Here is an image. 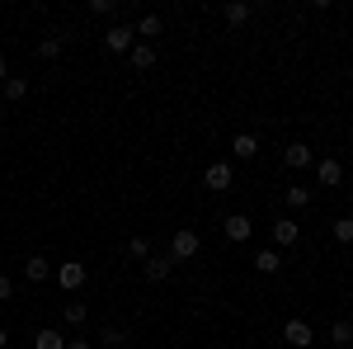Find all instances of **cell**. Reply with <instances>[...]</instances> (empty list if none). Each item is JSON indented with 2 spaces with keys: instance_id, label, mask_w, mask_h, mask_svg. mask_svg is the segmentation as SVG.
I'll list each match as a JSON object with an SVG mask.
<instances>
[{
  "instance_id": "6da1fadb",
  "label": "cell",
  "mask_w": 353,
  "mask_h": 349,
  "mask_svg": "<svg viewBox=\"0 0 353 349\" xmlns=\"http://www.w3.org/2000/svg\"><path fill=\"white\" fill-rule=\"evenodd\" d=\"M198 250H203V236H198L193 227H179V232L170 236V260H174V265H184V260H193Z\"/></svg>"
},
{
  "instance_id": "7a4b0ae2",
  "label": "cell",
  "mask_w": 353,
  "mask_h": 349,
  "mask_svg": "<svg viewBox=\"0 0 353 349\" xmlns=\"http://www.w3.org/2000/svg\"><path fill=\"white\" fill-rule=\"evenodd\" d=\"M57 288H61V293H76V288H85V279H90V269L81 265V260H71V265H57Z\"/></svg>"
},
{
  "instance_id": "3957f363",
  "label": "cell",
  "mask_w": 353,
  "mask_h": 349,
  "mask_svg": "<svg viewBox=\"0 0 353 349\" xmlns=\"http://www.w3.org/2000/svg\"><path fill=\"white\" fill-rule=\"evenodd\" d=\"M203 185H208V189H231V185H236V170H231V161H212L208 170H203Z\"/></svg>"
},
{
  "instance_id": "277c9868",
  "label": "cell",
  "mask_w": 353,
  "mask_h": 349,
  "mask_svg": "<svg viewBox=\"0 0 353 349\" xmlns=\"http://www.w3.org/2000/svg\"><path fill=\"white\" fill-rule=\"evenodd\" d=\"M132 43H137V33L128 24H113L109 33H104V48H109V53H132Z\"/></svg>"
},
{
  "instance_id": "5b68a950",
  "label": "cell",
  "mask_w": 353,
  "mask_h": 349,
  "mask_svg": "<svg viewBox=\"0 0 353 349\" xmlns=\"http://www.w3.org/2000/svg\"><path fill=\"white\" fill-rule=\"evenodd\" d=\"M283 340H288L292 349H311V340H316V330H311L306 321H288V326H283Z\"/></svg>"
},
{
  "instance_id": "8992f818",
  "label": "cell",
  "mask_w": 353,
  "mask_h": 349,
  "mask_svg": "<svg viewBox=\"0 0 353 349\" xmlns=\"http://www.w3.org/2000/svg\"><path fill=\"white\" fill-rule=\"evenodd\" d=\"M231 156H236V161H254V156H259V137H254V133H236Z\"/></svg>"
},
{
  "instance_id": "52a82bcc",
  "label": "cell",
  "mask_w": 353,
  "mask_h": 349,
  "mask_svg": "<svg viewBox=\"0 0 353 349\" xmlns=\"http://www.w3.org/2000/svg\"><path fill=\"white\" fill-rule=\"evenodd\" d=\"M311 161H316V151H311L306 142H292V147L283 151V165H292V170H306Z\"/></svg>"
},
{
  "instance_id": "ba28073f",
  "label": "cell",
  "mask_w": 353,
  "mask_h": 349,
  "mask_svg": "<svg viewBox=\"0 0 353 349\" xmlns=\"http://www.w3.org/2000/svg\"><path fill=\"white\" fill-rule=\"evenodd\" d=\"M141 269H146V279H151V283H165V279L174 274V260H170V255H151Z\"/></svg>"
},
{
  "instance_id": "9c48e42d",
  "label": "cell",
  "mask_w": 353,
  "mask_h": 349,
  "mask_svg": "<svg viewBox=\"0 0 353 349\" xmlns=\"http://www.w3.org/2000/svg\"><path fill=\"white\" fill-rule=\"evenodd\" d=\"M316 180H321L325 189H334L339 180H344V165L334 161V156H325V161H316Z\"/></svg>"
},
{
  "instance_id": "30bf717a",
  "label": "cell",
  "mask_w": 353,
  "mask_h": 349,
  "mask_svg": "<svg viewBox=\"0 0 353 349\" xmlns=\"http://www.w3.org/2000/svg\"><path fill=\"white\" fill-rule=\"evenodd\" d=\"M161 28H165V19H161V15H141V19L132 24V33H137V43H151V38H156Z\"/></svg>"
},
{
  "instance_id": "8fae6325",
  "label": "cell",
  "mask_w": 353,
  "mask_h": 349,
  "mask_svg": "<svg viewBox=\"0 0 353 349\" xmlns=\"http://www.w3.org/2000/svg\"><path fill=\"white\" fill-rule=\"evenodd\" d=\"M52 274H57V269L48 265L43 255H28V260H24V279H28V283H43V279H52Z\"/></svg>"
},
{
  "instance_id": "7c38bea8",
  "label": "cell",
  "mask_w": 353,
  "mask_h": 349,
  "mask_svg": "<svg viewBox=\"0 0 353 349\" xmlns=\"http://www.w3.org/2000/svg\"><path fill=\"white\" fill-rule=\"evenodd\" d=\"M297 236H301V227L292 217H278V222H273V241L278 245H297Z\"/></svg>"
},
{
  "instance_id": "4fadbf2b",
  "label": "cell",
  "mask_w": 353,
  "mask_h": 349,
  "mask_svg": "<svg viewBox=\"0 0 353 349\" xmlns=\"http://www.w3.org/2000/svg\"><path fill=\"white\" fill-rule=\"evenodd\" d=\"M250 232H254V222H250L245 213H231V217H226V236H231V241H250Z\"/></svg>"
},
{
  "instance_id": "5bb4252c",
  "label": "cell",
  "mask_w": 353,
  "mask_h": 349,
  "mask_svg": "<svg viewBox=\"0 0 353 349\" xmlns=\"http://www.w3.org/2000/svg\"><path fill=\"white\" fill-rule=\"evenodd\" d=\"M128 62H132L137 71H151V66H156V48H151V43H132Z\"/></svg>"
},
{
  "instance_id": "9a60e30c",
  "label": "cell",
  "mask_w": 353,
  "mask_h": 349,
  "mask_svg": "<svg viewBox=\"0 0 353 349\" xmlns=\"http://www.w3.org/2000/svg\"><path fill=\"white\" fill-rule=\"evenodd\" d=\"M33 349H66V335L52 330V326H43V330L33 335Z\"/></svg>"
},
{
  "instance_id": "2e32d148",
  "label": "cell",
  "mask_w": 353,
  "mask_h": 349,
  "mask_svg": "<svg viewBox=\"0 0 353 349\" xmlns=\"http://www.w3.org/2000/svg\"><path fill=\"white\" fill-rule=\"evenodd\" d=\"M221 19H226V24H231V28H241L245 19H250V5H245V0H231V5L221 10Z\"/></svg>"
},
{
  "instance_id": "e0dca14e",
  "label": "cell",
  "mask_w": 353,
  "mask_h": 349,
  "mask_svg": "<svg viewBox=\"0 0 353 349\" xmlns=\"http://www.w3.org/2000/svg\"><path fill=\"white\" fill-rule=\"evenodd\" d=\"M254 269H259V274H278V269H283V255H278V250H259V255H254Z\"/></svg>"
},
{
  "instance_id": "ac0fdd59",
  "label": "cell",
  "mask_w": 353,
  "mask_h": 349,
  "mask_svg": "<svg viewBox=\"0 0 353 349\" xmlns=\"http://www.w3.org/2000/svg\"><path fill=\"white\" fill-rule=\"evenodd\" d=\"M85 317H90V312H85V302H66V307H61V321L76 326V330L85 326Z\"/></svg>"
},
{
  "instance_id": "d6986e66",
  "label": "cell",
  "mask_w": 353,
  "mask_h": 349,
  "mask_svg": "<svg viewBox=\"0 0 353 349\" xmlns=\"http://www.w3.org/2000/svg\"><path fill=\"white\" fill-rule=\"evenodd\" d=\"M330 340H334V349L353 345V321H334V326H330Z\"/></svg>"
},
{
  "instance_id": "ffe728a7",
  "label": "cell",
  "mask_w": 353,
  "mask_h": 349,
  "mask_svg": "<svg viewBox=\"0 0 353 349\" xmlns=\"http://www.w3.org/2000/svg\"><path fill=\"white\" fill-rule=\"evenodd\" d=\"M283 203H288V208H306V203H311V189L292 185V189H288V194H283Z\"/></svg>"
},
{
  "instance_id": "44dd1931",
  "label": "cell",
  "mask_w": 353,
  "mask_h": 349,
  "mask_svg": "<svg viewBox=\"0 0 353 349\" xmlns=\"http://www.w3.org/2000/svg\"><path fill=\"white\" fill-rule=\"evenodd\" d=\"M0 90H5V100H14V104H19V100L28 95V81H19V76H10V81L0 85Z\"/></svg>"
},
{
  "instance_id": "7402d4cb",
  "label": "cell",
  "mask_w": 353,
  "mask_h": 349,
  "mask_svg": "<svg viewBox=\"0 0 353 349\" xmlns=\"http://www.w3.org/2000/svg\"><path fill=\"white\" fill-rule=\"evenodd\" d=\"M38 57H43V62H57V57H61V38H43V43H38Z\"/></svg>"
},
{
  "instance_id": "603a6c76",
  "label": "cell",
  "mask_w": 353,
  "mask_h": 349,
  "mask_svg": "<svg viewBox=\"0 0 353 349\" xmlns=\"http://www.w3.org/2000/svg\"><path fill=\"white\" fill-rule=\"evenodd\" d=\"M99 345L118 349V345H128V335H123V330H113V326H104V330H99Z\"/></svg>"
},
{
  "instance_id": "cb8c5ba5",
  "label": "cell",
  "mask_w": 353,
  "mask_h": 349,
  "mask_svg": "<svg viewBox=\"0 0 353 349\" xmlns=\"http://www.w3.org/2000/svg\"><path fill=\"white\" fill-rule=\"evenodd\" d=\"M334 241H339V245L353 241V217H339V222H334Z\"/></svg>"
},
{
  "instance_id": "d4e9b609",
  "label": "cell",
  "mask_w": 353,
  "mask_h": 349,
  "mask_svg": "<svg viewBox=\"0 0 353 349\" xmlns=\"http://www.w3.org/2000/svg\"><path fill=\"white\" fill-rule=\"evenodd\" d=\"M128 255H132V260H151V245L141 241V236H132V241H128Z\"/></svg>"
},
{
  "instance_id": "484cf974",
  "label": "cell",
  "mask_w": 353,
  "mask_h": 349,
  "mask_svg": "<svg viewBox=\"0 0 353 349\" xmlns=\"http://www.w3.org/2000/svg\"><path fill=\"white\" fill-rule=\"evenodd\" d=\"M94 15H118V0H90Z\"/></svg>"
},
{
  "instance_id": "4316f807",
  "label": "cell",
  "mask_w": 353,
  "mask_h": 349,
  "mask_svg": "<svg viewBox=\"0 0 353 349\" xmlns=\"http://www.w3.org/2000/svg\"><path fill=\"white\" fill-rule=\"evenodd\" d=\"M10 297H14V279H5V274H0V302H10Z\"/></svg>"
},
{
  "instance_id": "83f0119b",
  "label": "cell",
  "mask_w": 353,
  "mask_h": 349,
  "mask_svg": "<svg viewBox=\"0 0 353 349\" xmlns=\"http://www.w3.org/2000/svg\"><path fill=\"white\" fill-rule=\"evenodd\" d=\"M66 349H94V345H90V340H81V335H76V340H66Z\"/></svg>"
},
{
  "instance_id": "f1b7e54d",
  "label": "cell",
  "mask_w": 353,
  "mask_h": 349,
  "mask_svg": "<svg viewBox=\"0 0 353 349\" xmlns=\"http://www.w3.org/2000/svg\"><path fill=\"white\" fill-rule=\"evenodd\" d=\"M10 81V71H5V53H0V85Z\"/></svg>"
},
{
  "instance_id": "f546056e",
  "label": "cell",
  "mask_w": 353,
  "mask_h": 349,
  "mask_svg": "<svg viewBox=\"0 0 353 349\" xmlns=\"http://www.w3.org/2000/svg\"><path fill=\"white\" fill-rule=\"evenodd\" d=\"M5 345H10V335H5V326H0V349H5Z\"/></svg>"
}]
</instances>
